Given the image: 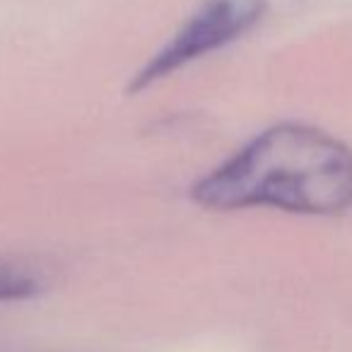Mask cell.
Here are the masks:
<instances>
[{
    "label": "cell",
    "mask_w": 352,
    "mask_h": 352,
    "mask_svg": "<svg viewBox=\"0 0 352 352\" xmlns=\"http://www.w3.org/2000/svg\"><path fill=\"white\" fill-rule=\"evenodd\" d=\"M265 10L268 0H203L179 32L133 75L126 92L135 97L203 56L230 46L254 30Z\"/></svg>",
    "instance_id": "obj_2"
},
{
    "label": "cell",
    "mask_w": 352,
    "mask_h": 352,
    "mask_svg": "<svg viewBox=\"0 0 352 352\" xmlns=\"http://www.w3.org/2000/svg\"><path fill=\"white\" fill-rule=\"evenodd\" d=\"M44 278L39 270L20 261H0V304L20 302L41 292Z\"/></svg>",
    "instance_id": "obj_3"
},
{
    "label": "cell",
    "mask_w": 352,
    "mask_h": 352,
    "mask_svg": "<svg viewBox=\"0 0 352 352\" xmlns=\"http://www.w3.org/2000/svg\"><path fill=\"white\" fill-rule=\"evenodd\" d=\"M188 196L215 212L336 217L352 210V147L309 123H275L203 174Z\"/></svg>",
    "instance_id": "obj_1"
}]
</instances>
